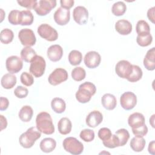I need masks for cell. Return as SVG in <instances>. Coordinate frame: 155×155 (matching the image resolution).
<instances>
[{"mask_svg": "<svg viewBox=\"0 0 155 155\" xmlns=\"http://www.w3.org/2000/svg\"><path fill=\"white\" fill-rule=\"evenodd\" d=\"M36 128L45 134H52L54 132V126L50 114L45 111L38 114L36 118Z\"/></svg>", "mask_w": 155, "mask_h": 155, "instance_id": "6da1fadb", "label": "cell"}, {"mask_svg": "<svg viewBox=\"0 0 155 155\" xmlns=\"http://www.w3.org/2000/svg\"><path fill=\"white\" fill-rule=\"evenodd\" d=\"M96 92V88L94 84L90 82H85L81 84L76 91L75 96L76 100L82 104L88 102Z\"/></svg>", "mask_w": 155, "mask_h": 155, "instance_id": "7a4b0ae2", "label": "cell"}, {"mask_svg": "<svg viewBox=\"0 0 155 155\" xmlns=\"http://www.w3.org/2000/svg\"><path fill=\"white\" fill-rule=\"evenodd\" d=\"M41 136V132L35 127H30L21 134L19 138L20 145L24 148H31L35 142Z\"/></svg>", "mask_w": 155, "mask_h": 155, "instance_id": "3957f363", "label": "cell"}, {"mask_svg": "<svg viewBox=\"0 0 155 155\" xmlns=\"http://www.w3.org/2000/svg\"><path fill=\"white\" fill-rule=\"evenodd\" d=\"M64 150L73 155L81 154L84 151V145L76 137H66L62 142Z\"/></svg>", "mask_w": 155, "mask_h": 155, "instance_id": "277c9868", "label": "cell"}, {"mask_svg": "<svg viewBox=\"0 0 155 155\" xmlns=\"http://www.w3.org/2000/svg\"><path fill=\"white\" fill-rule=\"evenodd\" d=\"M29 71L36 78L42 76L45 70L46 62L45 59L41 56L36 55L30 62Z\"/></svg>", "mask_w": 155, "mask_h": 155, "instance_id": "5b68a950", "label": "cell"}, {"mask_svg": "<svg viewBox=\"0 0 155 155\" xmlns=\"http://www.w3.org/2000/svg\"><path fill=\"white\" fill-rule=\"evenodd\" d=\"M37 32L39 35L48 41H54L58 38V31L48 24H42L38 27Z\"/></svg>", "mask_w": 155, "mask_h": 155, "instance_id": "8992f818", "label": "cell"}, {"mask_svg": "<svg viewBox=\"0 0 155 155\" xmlns=\"http://www.w3.org/2000/svg\"><path fill=\"white\" fill-rule=\"evenodd\" d=\"M68 78V74L66 70L62 68H57L49 75L48 81L51 85L56 86L66 81Z\"/></svg>", "mask_w": 155, "mask_h": 155, "instance_id": "52a82bcc", "label": "cell"}, {"mask_svg": "<svg viewBox=\"0 0 155 155\" xmlns=\"http://www.w3.org/2000/svg\"><path fill=\"white\" fill-rule=\"evenodd\" d=\"M18 38L22 45L26 47L33 46L36 42L33 31L29 28L21 29L18 33Z\"/></svg>", "mask_w": 155, "mask_h": 155, "instance_id": "ba28073f", "label": "cell"}, {"mask_svg": "<svg viewBox=\"0 0 155 155\" xmlns=\"http://www.w3.org/2000/svg\"><path fill=\"white\" fill-rule=\"evenodd\" d=\"M56 6L55 0H40L38 1L34 10L39 16H42L48 14Z\"/></svg>", "mask_w": 155, "mask_h": 155, "instance_id": "9c48e42d", "label": "cell"}, {"mask_svg": "<svg viewBox=\"0 0 155 155\" xmlns=\"http://www.w3.org/2000/svg\"><path fill=\"white\" fill-rule=\"evenodd\" d=\"M133 71V65L128 61H119L116 65L115 71L118 76L122 79H127Z\"/></svg>", "mask_w": 155, "mask_h": 155, "instance_id": "30bf717a", "label": "cell"}, {"mask_svg": "<svg viewBox=\"0 0 155 155\" xmlns=\"http://www.w3.org/2000/svg\"><path fill=\"white\" fill-rule=\"evenodd\" d=\"M120 104L124 110H132L137 104V97L134 93L126 91L120 97Z\"/></svg>", "mask_w": 155, "mask_h": 155, "instance_id": "8fae6325", "label": "cell"}, {"mask_svg": "<svg viewBox=\"0 0 155 155\" xmlns=\"http://www.w3.org/2000/svg\"><path fill=\"white\" fill-rule=\"evenodd\" d=\"M5 67L10 73H17L22 68V59L17 56H9L6 59Z\"/></svg>", "mask_w": 155, "mask_h": 155, "instance_id": "7c38bea8", "label": "cell"}, {"mask_svg": "<svg viewBox=\"0 0 155 155\" xmlns=\"http://www.w3.org/2000/svg\"><path fill=\"white\" fill-rule=\"evenodd\" d=\"M84 61L87 68H95L99 65L101 61V56L98 52L90 51L85 54Z\"/></svg>", "mask_w": 155, "mask_h": 155, "instance_id": "4fadbf2b", "label": "cell"}, {"mask_svg": "<svg viewBox=\"0 0 155 155\" xmlns=\"http://www.w3.org/2000/svg\"><path fill=\"white\" fill-rule=\"evenodd\" d=\"M73 17L78 24H85L88 19V12L84 6H77L73 11Z\"/></svg>", "mask_w": 155, "mask_h": 155, "instance_id": "5bb4252c", "label": "cell"}, {"mask_svg": "<svg viewBox=\"0 0 155 155\" xmlns=\"http://www.w3.org/2000/svg\"><path fill=\"white\" fill-rule=\"evenodd\" d=\"M55 22L59 25H65L70 21V10L59 7L53 15Z\"/></svg>", "mask_w": 155, "mask_h": 155, "instance_id": "9a60e30c", "label": "cell"}, {"mask_svg": "<svg viewBox=\"0 0 155 155\" xmlns=\"http://www.w3.org/2000/svg\"><path fill=\"white\" fill-rule=\"evenodd\" d=\"M103 120V115L98 110L91 111L86 117V124L91 127L95 128L98 126Z\"/></svg>", "mask_w": 155, "mask_h": 155, "instance_id": "2e32d148", "label": "cell"}, {"mask_svg": "<svg viewBox=\"0 0 155 155\" xmlns=\"http://www.w3.org/2000/svg\"><path fill=\"white\" fill-rule=\"evenodd\" d=\"M47 56L52 62L59 61L63 56V49L62 47L58 44L52 45L47 49Z\"/></svg>", "mask_w": 155, "mask_h": 155, "instance_id": "e0dca14e", "label": "cell"}, {"mask_svg": "<svg viewBox=\"0 0 155 155\" xmlns=\"http://www.w3.org/2000/svg\"><path fill=\"white\" fill-rule=\"evenodd\" d=\"M145 117L144 116L138 112L134 113L129 116L128 119V124L130 127H131V129L134 128H137L142 125H143L145 124Z\"/></svg>", "mask_w": 155, "mask_h": 155, "instance_id": "ac0fdd59", "label": "cell"}, {"mask_svg": "<svg viewBox=\"0 0 155 155\" xmlns=\"http://www.w3.org/2000/svg\"><path fill=\"white\" fill-rule=\"evenodd\" d=\"M131 23L126 19L118 20L115 24V30L121 35H128L132 31Z\"/></svg>", "mask_w": 155, "mask_h": 155, "instance_id": "d6986e66", "label": "cell"}, {"mask_svg": "<svg viewBox=\"0 0 155 155\" xmlns=\"http://www.w3.org/2000/svg\"><path fill=\"white\" fill-rule=\"evenodd\" d=\"M143 65L146 69L153 71L155 69V48L148 50L143 59Z\"/></svg>", "mask_w": 155, "mask_h": 155, "instance_id": "ffe728a7", "label": "cell"}, {"mask_svg": "<svg viewBox=\"0 0 155 155\" xmlns=\"http://www.w3.org/2000/svg\"><path fill=\"white\" fill-rule=\"evenodd\" d=\"M101 103L104 108L108 110H114L117 105L116 97L110 93L104 94L101 98Z\"/></svg>", "mask_w": 155, "mask_h": 155, "instance_id": "44dd1931", "label": "cell"}, {"mask_svg": "<svg viewBox=\"0 0 155 155\" xmlns=\"http://www.w3.org/2000/svg\"><path fill=\"white\" fill-rule=\"evenodd\" d=\"M56 147V140L51 137H46L43 139L39 144L41 151L44 153H48L53 151Z\"/></svg>", "mask_w": 155, "mask_h": 155, "instance_id": "7402d4cb", "label": "cell"}, {"mask_svg": "<svg viewBox=\"0 0 155 155\" xmlns=\"http://www.w3.org/2000/svg\"><path fill=\"white\" fill-rule=\"evenodd\" d=\"M72 128V124L71 120L66 117H62L58 122V129L59 132L62 135L69 134Z\"/></svg>", "mask_w": 155, "mask_h": 155, "instance_id": "603a6c76", "label": "cell"}, {"mask_svg": "<svg viewBox=\"0 0 155 155\" xmlns=\"http://www.w3.org/2000/svg\"><path fill=\"white\" fill-rule=\"evenodd\" d=\"M17 79L16 76L12 73H6L1 78V84L5 89H11L16 84Z\"/></svg>", "mask_w": 155, "mask_h": 155, "instance_id": "cb8c5ba5", "label": "cell"}, {"mask_svg": "<svg viewBox=\"0 0 155 155\" xmlns=\"http://www.w3.org/2000/svg\"><path fill=\"white\" fill-rule=\"evenodd\" d=\"M146 141L143 137L137 136L133 137L130 141V147L135 152L142 151L145 146Z\"/></svg>", "mask_w": 155, "mask_h": 155, "instance_id": "d4e9b609", "label": "cell"}, {"mask_svg": "<svg viewBox=\"0 0 155 155\" xmlns=\"http://www.w3.org/2000/svg\"><path fill=\"white\" fill-rule=\"evenodd\" d=\"M33 115V108L30 105L23 106L19 111V118L24 122H28L31 120Z\"/></svg>", "mask_w": 155, "mask_h": 155, "instance_id": "484cf974", "label": "cell"}, {"mask_svg": "<svg viewBox=\"0 0 155 155\" xmlns=\"http://www.w3.org/2000/svg\"><path fill=\"white\" fill-rule=\"evenodd\" d=\"M51 107L55 113L61 114L65 111L66 109V104L64 100L62 98L54 97L51 101Z\"/></svg>", "mask_w": 155, "mask_h": 155, "instance_id": "4316f807", "label": "cell"}, {"mask_svg": "<svg viewBox=\"0 0 155 155\" xmlns=\"http://www.w3.org/2000/svg\"><path fill=\"white\" fill-rule=\"evenodd\" d=\"M136 30L137 36H143L150 33V27L149 24L144 20L137 21L136 26Z\"/></svg>", "mask_w": 155, "mask_h": 155, "instance_id": "83f0119b", "label": "cell"}, {"mask_svg": "<svg viewBox=\"0 0 155 155\" xmlns=\"http://www.w3.org/2000/svg\"><path fill=\"white\" fill-rule=\"evenodd\" d=\"M36 55V51L31 47H25L21 51V59L26 62H31Z\"/></svg>", "mask_w": 155, "mask_h": 155, "instance_id": "f1b7e54d", "label": "cell"}, {"mask_svg": "<svg viewBox=\"0 0 155 155\" xmlns=\"http://www.w3.org/2000/svg\"><path fill=\"white\" fill-rule=\"evenodd\" d=\"M68 59L71 65L74 66L78 65L82 60V54L78 50H73L70 52Z\"/></svg>", "mask_w": 155, "mask_h": 155, "instance_id": "f546056e", "label": "cell"}, {"mask_svg": "<svg viewBox=\"0 0 155 155\" xmlns=\"http://www.w3.org/2000/svg\"><path fill=\"white\" fill-rule=\"evenodd\" d=\"M21 12V25H30L32 24L33 22V15L30 10H22Z\"/></svg>", "mask_w": 155, "mask_h": 155, "instance_id": "4dcf8cb0", "label": "cell"}, {"mask_svg": "<svg viewBox=\"0 0 155 155\" xmlns=\"http://www.w3.org/2000/svg\"><path fill=\"white\" fill-rule=\"evenodd\" d=\"M127 10V6L122 1H117L113 4L111 12L113 14L116 16H122Z\"/></svg>", "mask_w": 155, "mask_h": 155, "instance_id": "1f68e13d", "label": "cell"}, {"mask_svg": "<svg viewBox=\"0 0 155 155\" xmlns=\"http://www.w3.org/2000/svg\"><path fill=\"white\" fill-rule=\"evenodd\" d=\"M14 38V33L13 31L9 28H4L1 31L0 40L1 42L4 44H10L12 42Z\"/></svg>", "mask_w": 155, "mask_h": 155, "instance_id": "d6a6232c", "label": "cell"}, {"mask_svg": "<svg viewBox=\"0 0 155 155\" xmlns=\"http://www.w3.org/2000/svg\"><path fill=\"white\" fill-rule=\"evenodd\" d=\"M143 75L142 69L136 65H133V71L130 76L127 79L129 82H136L139 81Z\"/></svg>", "mask_w": 155, "mask_h": 155, "instance_id": "836d02e7", "label": "cell"}, {"mask_svg": "<svg viewBox=\"0 0 155 155\" xmlns=\"http://www.w3.org/2000/svg\"><path fill=\"white\" fill-rule=\"evenodd\" d=\"M115 134L117 136L119 140L120 147L124 146L130 138V133L125 128H120L117 130Z\"/></svg>", "mask_w": 155, "mask_h": 155, "instance_id": "e575fe53", "label": "cell"}, {"mask_svg": "<svg viewBox=\"0 0 155 155\" xmlns=\"http://www.w3.org/2000/svg\"><path fill=\"white\" fill-rule=\"evenodd\" d=\"M85 70L81 67H76L71 71V77L76 81L79 82L82 81L85 79Z\"/></svg>", "mask_w": 155, "mask_h": 155, "instance_id": "d590c367", "label": "cell"}, {"mask_svg": "<svg viewBox=\"0 0 155 155\" xmlns=\"http://www.w3.org/2000/svg\"><path fill=\"white\" fill-rule=\"evenodd\" d=\"M21 12L18 10H13L8 14V22L12 25H20Z\"/></svg>", "mask_w": 155, "mask_h": 155, "instance_id": "8d00e7d4", "label": "cell"}, {"mask_svg": "<svg viewBox=\"0 0 155 155\" xmlns=\"http://www.w3.org/2000/svg\"><path fill=\"white\" fill-rule=\"evenodd\" d=\"M81 139L86 142H90L94 139V132L91 129H84L82 130L79 134Z\"/></svg>", "mask_w": 155, "mask_h": 155, "instance_id": "74e56055", "label": "cell"}, {"mask_svg": "<svg viewBox=\"0 0 155 155\" xmlns=\"http://www.w3.org/2000/svg\"><path fill=\"white\" fill-rule=\"evenodd\" d=\"M152 41L153 37L150 33L143 36H137L136 38V42L140 47H147L151 44Z\"/></svg>", "mask_w": 155, "mask_h": 155, "instance_id": "f35d334b", "label": "cell"}, {"mask_svg": "<svg viewBox=\"0 0 155 155\" xmlns=\"http://www.w3.org/2000/svg\"><path fill=\"white\" fill-rule=\"evenodd\" d=\"M102 143L105 147L108 148H114L120 147L119 139L116 134H113L108 140L102 141Z\"/></svg>", "mask_w": 155, "mask_h": 155, "instance_id": "ab89813d", "label": "cell"}, {"mask_svg": "<svg viewBox=\"0 0 155 155\" xmlns=\"http://www.w3.org/2000/svg\"><path fill=\"white\" fill-rule=\"evenodd\" d=\"M20 80L21 83L27 87H30L34 83V78L33 76L26 71L23 72L21 74Z\"/></svg>", "mask_w": 155, "mask_h": 155, "instance_id": "60d3db41", "label": "cell"}, {"mask_svg": "<svg viewBox=\"0 0 155 155\" xmlns=\"http://www.w3.org/2000/svg\"><path fill=\"white\" fill-rule=\"evenodd\" d=\"M99 138L102 141H105L108 140L113 135L111 130L106 127H103L99 129L97 133Z\"/></svg>", "mask_w": 155, "mask_h": 155, "instance_id": "b9f144b4", "label": "cell"}, {"mask_svg": "<svg viewBox=\"0 0 155 155\" xmlns=\"http://www.w3.org/2000/svg\"><path fill=\"white\" fill-rule=\"evenodd\" d=\"M14 94L18 98L22 99L27 97L28 94V90L27 88L19 85L15 89Z\"/></svg>", "mask_w": 155, "mask_h": 155, "instance_id": "7bdbcfd3", "label": "cell"}, {"mask_svg": "<svg viewBox=\"0 0 155 155\" xmlns=\"http://www.w3.org/2000/svg\"><path fill=\"white\" fill-rule=\"evenodd\" d=\"M17 2L21 7L28 9H34L37 5L38 1L36 0H18Z\"/></svg>", "mask_w": 155, "mask_h": 155, "instance_id": "ee69618b", "label": "cell"}, {"mask_svg": "<svg viewBox=\"0 0 155 155\" xmlns=\"http://www.w3.org/2000/svg\"><path fill=\"white\" fill-rule=\"evenodd\" d=\"M132 132L135 136L143 137L148 133V127L145 124H144L139 128L132 129Z\"/></svg>", "mask_w": 155, "mask_h": 155, "instance_id": "f6af8a7d", "label": "cell"}, {"mask_svg": "<svg viewBox=\"0 0 155 155\" xmlns=\"http://www.w3.org/2000/svg\"><path fill=\"white\" fill-rule=\"evenodd\" d=\"M74 1L73 0H61L60 1V4L61 7L66 8V9H70L74 5Z\"/></svg>", "mask_w": 155, "mask_h": 155, "instance_id": "bcb514c9", "label": "cell"}, {"mask_svg": "<svg viewBox=\"0 0 155 155\" xmlns=\"http://www.w3.org/2000/svg\"><path fill=\"white\" fill-rule=\"evenodd\" d=\"M1 102H0V110L4 111L7 109L8 105H9V101L8 99L4 97H1L0 98Z\"/></svg>", "mask_w": 155, "mask_h": 155, "instance_id": "7dc6e473", "label": "cell"}, {"mask_svg": "<svg viewBox=\"0 0 155 155\" xmlns=\"http://www.w3.org/2000/svg\"><path fill=\"white\" fill-rule=\"evenodd\" d=\"M155 7H153L150 8H149L147 11V17L148 19L153 24H154V20H155Z\"/></svg>", "mask_w": 155, "mask_h": 155, "instance_id": "c3c4849f", "label": "cell"}, {"mask_svg": "<svg viewBox=\"0 0 155 155\" xmlns=\"http://www.w3.org/2000/svg\"><path fill=\"white\" fill-rule=\"evenodd\" d=\"M0 119H1V131H2L4 129L7 128V119L2 114L0 115Z\"/></svg>", "mask_w": 155, "mask_h": 155, "instance_id": "681fc988", "label": "cell"}, {"mask_svg": "<svg viewBox=\"0 0 155 155\" xmlns=\"http://www.w3.org/2000/svg\"><path fill=\"white\" fill-rule=\"evenodd\" d=\"M154 145H155V142L154 140H152L149 143L148 147V150L149 153H150L152 155L155 154V148H154Z\"/></svg>", "mask_w": 155, "mask_h": 155, "instance_id": "f907efd6", "label": "cell"}, {"mask_svg": "<svg viewBox=\"0 0 155 155\" xmlns=\"http://www.w3.org/2000/svg\"><path fill=\"white\" fill-rule=\"evenodd\" d=\"M154 114H153L151 116V117L150 118V124H151V125L152 126L153 128H154Z\"/></svg>", "mask_w": 155, "mask_h": 155, "instance_id": "816d5d0a", "label": "cell"}]
</instances>
